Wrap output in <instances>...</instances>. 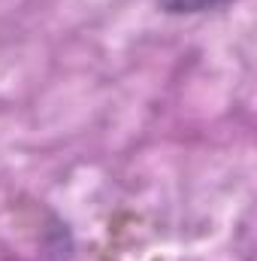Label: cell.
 I'll return each instance as SVG.
<instances>
[{
  "mask_svg": "<svg viewBox=\"0 0 257 261\" xmlns=\"http://www.w3.org/2000/svg\"><path fill=\"white\" fill-rule=\"evenodd\" d=\"M160 3L170 12H203V9H212L224 0H160Z\"/></svg>",
  "mask_w": 257,
  "mask_h": 261,
  "instance_id": "1",
  "label": "cell"
}]
</instances>
